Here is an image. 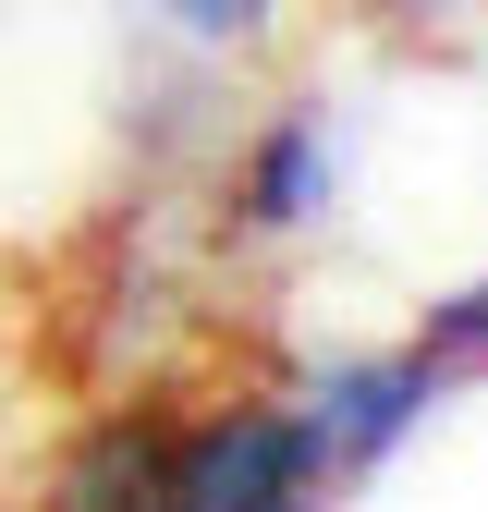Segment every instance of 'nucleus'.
I'll use <instances>...</instances> for the list:
<instances>
[{"label": "nucleus", "instance_id": "f257e3e1", "mask_svg": "<svg viewBox=\"0 0 488 512\" xmlns=\"http://www.w3.org/2000/svg\"><path fill=\"white\" fill-rule=\"evenodd\" d=\"M318 476L330 464L305 403H220L183 439H159V512H305Z\"/></svg>", "mask_w": 488, "mask_h": 512}, {"label": "nucleus", "instance_id": "f03ea898", "mask_svg": "<svg viewBox=\"0 0 488 512\" xmlns=\"http://www.w3.org/2000/svg\"><path fill=\"white\" fill-rule=\"evenodd\" d=\"M452 378L427 366V354H366L342 378H318V403H305V427H318V464L366 476V464H391L403 452V427H427V403H440Z\"/></svg>", "mask_w": 488, "mask_h": 512}, {"label": "nucleus", "instance_id": "7ed1b4c3", "mask_svg": "<svg viewBox=\"0 0 488 512\" xmlns=\"http://www.w3.org/2000/svg\"><path fill=\"white\" fill-rule=\"evenodd\" d=\"M330 196H342L330 122H318V110H281L269 135H257V159H244V183H232V220H244V232H305Z\"/></svg>", "mask_w": 488, "mask_h": 512}, {"label": "nucleus", "instance_id": "20e7f679", "mask_svg": "<svg viewBox=\"0 0 488 512\" xmlns=\"http://www.w3.org/2000/svg\"><path fill=\"white\" fill-rule=\"evenodd\" d=\"M49 512H159V427L147 415H110L74 464H61Z\"/></svg>", "mask_w": 488, "mask_h": 512}, {"label": "nucleus", "instance_id": "39448f33", "mask_svg": "<svg viewBox=\"0 0 488 512\" xmlns=\"http://www.w3.org/2000/svg\"><path fill=\"white\" fill-rule=\"evenodd\" d=\"M147 13H171L196 49H244V37H269V13H281V0H147Z\"/></svg>", "mask_w": 488, "mask_h": 512}, {"label": "nucleus", "instance_id": "423d86ee", "mask_svg": "<svg viewBox=\"0 0 488 512\" xmlns=\"http://www.w3.org/2000/svg\"><path fill=\"white\" fill-rule=\"evenodd\" d=\"M415 354L440 366V378H452V366H488V293H452L440 317H427V342H415Z\"/></svg>", "mask_w": 488, "mask_h": 512}, {"label": "nucleus", "instance_id": "0eeeda50", "mask_svg": "<svg viewBox=\"0 0 488 512\" xmlns=\"http://www.w3.org/2000/svg\"><path fill=\"white\" fill-rule=\"evenodd\" d=\"M379 13H403V25H452L464 0H379Z\"/></svg>", "mask_w": 488, "mask_h": 512}]
</instances>
